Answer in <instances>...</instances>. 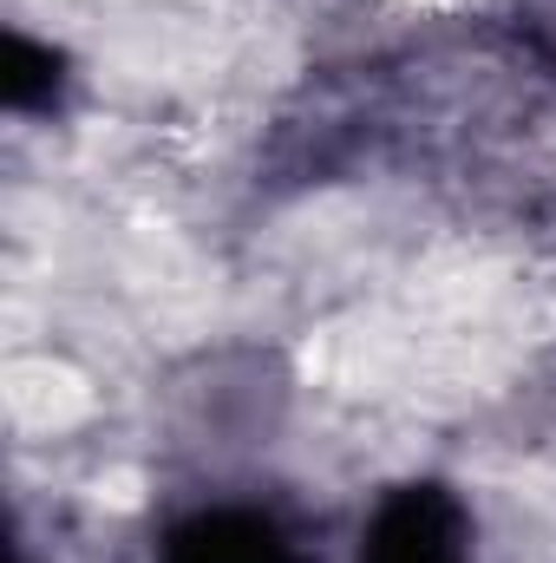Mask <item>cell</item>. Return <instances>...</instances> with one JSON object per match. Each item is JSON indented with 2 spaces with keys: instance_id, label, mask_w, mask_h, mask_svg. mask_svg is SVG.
<instances>
[{
  "instance_id": "obj_1",
  "label": "cell",
  "mask_w": 556,
  "mask_h": 563,
  "mask_svg": "<svg viewBox=\"0 0 556 563\" xmlns=\"http://www.w3.org/2000/svg\"><path fill=\"white\" fill-rule=\"evenodd\" d=\"M367 563H458V511L432 492H407L380 511Z\"/></svg>"
},
{
  "instance_id": "obj_2",
  "label": "cell",
  "mask_w": 556,
  "mask_h": 563,
  "mask_svg": "<svg viewBox=\"0 0 556 563\" xmlns=\"http://www.w3.org/2000/svg\"><path fill=\"white\" fill-rule=\"evenodd\" d=\"M164 563H294L288 544L249 511H210L170 538Z\"/></svg>"
}]
</instances>
